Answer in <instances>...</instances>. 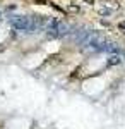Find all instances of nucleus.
Masks as SVG:
<instances>
[{"instance_id":"nucleus-1","label":"nucleus","mask_w":125,"mask_h":129,"mask_svg":"<svg viewBox=\"0 0 125 129\" xmlns=\"http://www.w3.org/2000/svg\"><path fill=\"white\" fill-rule=\"evenodd\" d=\"M29 60H26V66L28 67H36V66H39L41 62H43V59H45V55H31V57H28Z\"/></svg>"},{"instance_id":"nucleus-2","label":"nucleus","mask_w":125,"mask_h":129,"mask_svg":"<svg viewBox=\"0 0 125 129\" xmlns=\"http://www.w3.org/2000/svg\"><path fill=\"white\" fill-rule=\"evenodd\" d=\"M58 47H60V43H58V41H50L48 45L45 47V52H46V53H51V52H57V50H58Z\"/></svg>"}]
</instances>
